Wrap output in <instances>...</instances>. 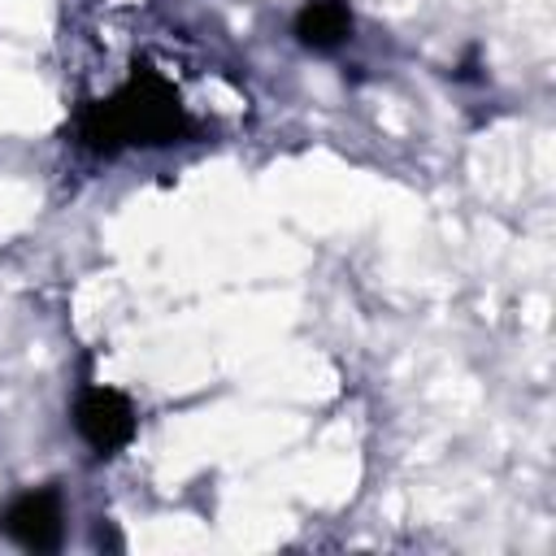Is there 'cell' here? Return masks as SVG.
Here are the masks:
<instances>
[{
	"label": "cell",
	"instance_id": "277c9868",
	"mask_svg": "<svg viewBox=\"0 0 556 556\" xmlns=\"http://www.w3.org/2000/svg\"><path fill=\"white\" fill-rule=\"evenodd\" d=\"M295 39L308 52H334L352 39V9L348 0H308L295 13Z\"/></svg>",
	"mask_w": 556,
	"mask_h": 556
},
{
	"label": "cell",
	"instance_id": "7a4b0ae2",
	"mask_svg": "<svg viewBox=\"0 0 556 556\" xmlns=\"http://www.w3.org/2000/svg\"><path fill=\"white\" fill-rule=\"evenodd\" d=\"M74 430L96 456H113L135 439V408L122 391L104 382H87L74 400Z\"/></svg>",
	"mask_w": 556,
	"mask_h": 556
},
{
	"label": "cell",
	"instance_id": "6da1fadb",
	"mask_svg": "<svg viewBox=\"0 0 556 556\" xmlns=\"http://www.w3.org/2000/svg\"><path fill=\"white\" fill-rule=\"evenodd\" d=\"M187 130H191V117H187L174 83H165L152 70L130 74L104 100H91L78 113V139H83V148H91L100 156H113L122 148L174 143Z\"/></svg>",
	"mask_w": 556,
	"mask_h": 556
},
{
	"label": "cell",
	"instance_id": "3957f363",
	"mask_svg": "<svg viewBox=\"0 0 556 556\" xmlns=\"http://www.w3.org/2000/svg\"><path fill=\"white\" fill-rule=\"evenodd\" d=\"M0 530L26 547V552H52L61 547V530H65V513H61V495L52 486H35L22 491L4 504L0 513Z\"/></svg>",
	"mask_w": 556,
	"mask_h": 556
}]
</instances>
